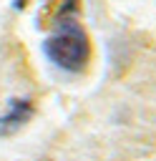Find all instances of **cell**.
<instances>
[{"mask_svg": "<svg viewBox=\"0 0 156 161\" xmlns=\"http://www.w3.org/2000/svg\"><path fill=\"white\" fill-rule=\"evenodd\" d=\"M43 53L45 58L68 73H81L91 58V40L83 25L75 20V15L68 18H55L53 33L43 40Z\"/></svg>", "mask_w": 156, "mask_h": 161, "instance_id": "1", "label": "cell"}, {"mask_svg": "<svg viewBox=\"0 0 156 161\" xmlns=\"http://www.w3.org/2000/svg\"><path fill=\"white\" fill-rule=\"evenodd\" d=\"M35 113V106L30 98H10L8 111L0 116V136H13L18 133Z\"/></svg>", "mask_w": 156, "mask_h": 161, "instance_id": "2", "label": "cell"}, {"mask_svg": "<svg viewBox=\"0 0 156 161\" xmlns=\"http://www.w3.org/2000/svg\"><path fill=\"white\" fill-rule=\"evenodd\" d=\"M25 5H28V0H13V8H15V10H23Z\"/></svg>", "mask_w": 156, "mask_h": 161, "instance_id": "3", "label": "cell"}]
</instances>
